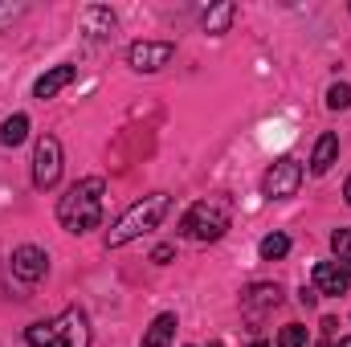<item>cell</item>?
<instances>
[{"mask_svg":"<svg viewBox=\"0 0 351 347\" xmlns=\"http://www.w3.org/2000/svg\"><path fill=\"white\" fill-rule=\"evenodd\" d=\"M58 221L66 233H90L102 221V180L86 176L78 184H70V192L58 200Z\"/></svg>","mask_w":351,"mask_h":347,"instance_id":"1","label":"cell"},{"mask_svg":"<svg viewBox=\"0 0 351 347\" xmlns=\"http://www.w3.org/2000/svg\"><path fill=\"white\" fill-rule=\"evenodd\" d=\"M168 192H152V196H143V200H135L119 221H114V229L106 233V246L110 250H119V246H127V241H135V237H143V233H152V229H160V221L168 217Z\"/></svg>","mask_w":351,"mask_h":347,"instance_id":"2","label":"cell"},{"mask_svg":"<svg viewBox=\"0 0 351 347\" xmlns=\"http://www.w3.org/2000/svg\"><path fill=\"white\" fill-rule=\"evenodd\" d=\"M233 225V200L229 196H204L184 213V237L192 241H221L225 229Z\"/></svg>","mask_w":351,"mask_h":347,"instance_id":"3","label":"cell"},{"mask_svg":"<svg viewBox=\"0 0 351 347\" xmlns=\"http://www.w3.org/2000/svg\"><path fill=\"white\" fill-rule=\"evenodd\" d=\"M29 347H90V327L82 311H62L49 323H33L25 331Z\"/></svg>","mask_w":351,"mask_h":347,"instance_id":"4","label":"cell"},{"mask_svg":"<svg viewBox=\"0 0 351 347\" xmlns=\"http://www.w3.org/2000/svg\"><path fill=\"white\" fill-rule=\"evenodd\" d=\"M58 180H62V143H58V135H41L33 147V184L53 188Z\"/></svg>","mask_w":351,"mask_h":347,"instance_id":"5","label":"cell"},{"mask_svg":"<svg viewBox=\"0 0 351 347\" xmlns=\"http://www.w3.org/2000/svg\"><path fill=\"white\" fill-rule=\"evenodd\" d=\"M298 184H302V164L298 160H290V156H282L262 180V192L269 200H286V196H294L298 192Z\"/></svg>","mask_w":351,"mask_h":347,"instance_id":"6","label":"cell"},{"mask_svg":"<svg viewBox=\"0 0 351 347\" xmlns=\"http://www.w3.org/2000/svg\"><path fill=\"white\" fill-rule=\"evenodd\" d=\"M172 58H176L172 41H135V45L127 49V62H131V70H139V74H156V70H164Z\"/></svg>","mask_w":351,"mask_h":347,"instance_id":"7","label":"cell"},{"mask_svg":"<svg viewBox=\"0 0 351 347\" xmlns=\"http://www.w3.org/2000/svg\"><path fill=\"white\" fill-rule=\"evenodd\" d=\"M45 270H49V258H45V250H37V246H21V250H12V274L21 278V282H41L45 278Z\"/></svg>","mask_w":351,"mask_h":347,"instance_id":"8","label":"cell"},{"mask_svg":"<svg viewBox=\"0 0 351 347\" xmlns=\"http://www.w3.org/2000/svg\"><path fill=\"white\" fill-rule=\"evenodd\" d=\"M311 278H315V294H348L351 286V270L339 261H319Z\"/></svg>","mask_w":351,"mask_h":347,"instance_id":"9","label":"cell"},{"mask_svg":"<svg viewBox=\"0 0 351 347\" xmlns=\"http://www.w3.org/2000/svg\"><path fill=\"white\" fill-rule=\"evenodd\" d=\"M278 302H282V290H278V286H269V282H258V286H250V290L241 294V311H245V315L274 311Z\"/></svg>","mask_w":351,"mask_h":347,"instance_id":"10","label":"cell"},{"mask_svg":"<svg viewBox=\"0 0 351 347\" xmlns=\"http://www.w3.org/2000/svg\"><path fill=\"white\" fill-rule=\"evenodd\" d=\"M74 78H78V70H74V66H53V70H45V74L37 78L33 94H37L41 102H45V98H58V94H62V90L70 86Z\"/></svg>","mask_w":351,"mask_h":347,"instance_id":"11","label":"cell"},{"mask_svg":"<svg viewBox=\"0 0 351 347\" xmlns=\"http://www.w3.org/2000/svg\"><path fill=\"white\" fill-rule=\"evenodd\" d=\"M335 156H339V135H335V131H327V135H319V143H315V156H311V172H315V176L331 172V164H335Z\"/></svg>","mask_w":351,"mask_h":347,"instance_id":"12","label":"cell"},{"mask_svg":"<svg viewBox=\"0 0 351 347\" xmlns=\"http://www.w3.org/2000/svg\"><path fill=\"white\" fill-rule=\"evenodd\" d=\"M176 315H156V323L147 327V335H143V347H172L176 339Z\"/></svg>","mask_w":351,"mask_h":347,"instance_id":"13","label":"cell"},{"mask_svg":"<svg viewBox=\"0 0 351 347\" xmlns=\"http://www.w3.org/2000/svg\"><path fill=\"white\" fill-rule=\"evenodd\" d=\"M233 16H237V4H229V0H221L217 8H208V12H204V29L221 37V33H229V25H233Z\"/></svg>","mask_w":351,"mask_h":347,"instance_id":"14","label":"cell"},{"mask_svg":"<svg viewBox=\"0 0 351 347\" xmlns=\"http://www.w3.org/2000/svg\"><path fill=\"white\" fill-rule=\"evenodd\" d=\"M29 139V115H12V119H4V127H0V143L4 147H21Z\"/></svg>","mask_w":351,"mask_h":347,"instance_id":"15","label":"cell"},{"mask_svg":"<svg viewBox=\"0 0 351 347\" xmlns=\"http://www.w3.org/2000/svg\"><path fill=\"white\" fill-rule=\"evenodd\" d=\"M110 29H114V16H110V8H86V33L102 37V33H110Z\"/></svg>","mask_w":351,"mask_h":347,"instance_id":"16","label":"cell"},{"mask_svg":"<svg viewBox=\"0 0 351 347\" xmlns=\"http://www.w3.org/2000/svg\"><path fill=\"white\" fill-rule=\"evenodd\" d=\"M290 254V237L286 233H269V237H262V258L265 261H278Z\"/></svg>","mask_w":351,"mask_h":347,"instance_id":"17","label":"cell"},{"mask_svg":"<svg viewBox=\"0 0 351 347\" xmlns=\"http://www.w3.org/2000/svg\"><path fill=\"white\" fill-rule=\"evenodd\" d=\"M306 344H311V331L298 327V323H286V327L278 331V347H306Z\"/></svg>","mask_w":351,"mask_h":347,"instance_id":"18","label":"cell"},{"mask_svg":"<svg viewBox=\"0 0 351 347\" xmlns=\"http://www.w3.org/2000/svg\"><path fill=\"white\" fill-rule=\"evenodd\" d=\"M327 106H331V110H348L351 106V86L348 82H335V86L327 90Z\"/></svg>","mask_w":351,"mask_h":347,"instance_id":"19","label":"cell"},{"mask_svg":"<svg viewBox=\"0 0 351 347\" xmlns=\"http://www.w3.org/2000/svg\"><path fill=\"white\" fill-rule=\"evenodd\" d=\"M331 250H335V258L351 270V229H339V233L331 237Z\"/></svg>","mask_w":351,"mask_h":347,"instance_id":"20","label":"cell"},{"mask_svg":"<svg viewBox=\"0 0 351 347\" xmlns=\"http://www.w3.org/2000/svg\"><path fill=\"white\" fill-rule=\"evenodd\" d=\"M152 258L160 261V265H168V261H172V246H160V250H156Z\"/></svg>","mask_w":351,"mask_h":347,"instance_id":"21","label":"cell"},{"mask_svg":"<svg viewBox=\"0 0 351 347\" xmlns=\"http://www.w3.org/2000/svg\"><path fill=\"white\" fill-rule=\"evenodd\" d=\"M343 196H348V204H351V176H348V184H343Z\"/></svg>","mask_w":351,"mask_h":347,"instance_id":"22","label":"cell"},{"mask_svg":"<svg viewBox=\"0 0 351 347\" xmlns=\"http://www.w3.org/2000/svg\"><path fill=\"white\" fill-rule=\"evenodd\" d=\"M335 347H351V339H339V344H335Z\"/></svg>","mask_w":351,"mask_h":347,"instance_id":"23","label":"cell"},{"mask_svg":"<svg viewBox=\"0 0 351 347\" xmlns=\"http://www.w3.org/2000/svg\"><path fill=\"white\" fill-rule=\"evenodd\" d=\"M254 347H269V344H254Z\"/></svg>","mask_w":351,"mask_h":347,"instance_id":"24","label":"cell"}]
</instances>
